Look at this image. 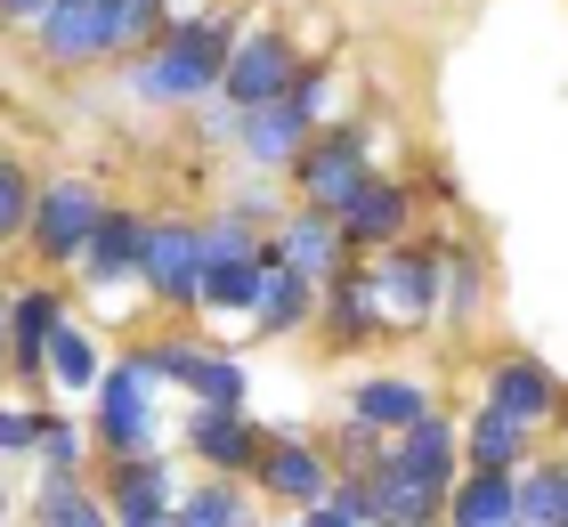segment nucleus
<instances>
[{"mask_svg":"<svg viewBox=\"0 0 568 527\" xmlns=\"http://www.w3.org/2000/svg\"><path fill=\"white\" fill-rule=\"evenodd\" d=\"M227 49H236V41H227L220 17H179L171 33L131 65V90L154 98V105H187V98H203L227 73Z\"/></svg>","mask_w":568,"mask_h":527,"instance_id":"nucleus-1","label":"nucleus"},{"mask_svg":"<svg viewBox=\"0 0 568 527\" xmlns=\"http://www.w3.org/2000/svg\"><path fill=\"white\" fill-rule=\"evenodd\" d=\"M220 90L244 105H276V98H293V49H284L276 33H244L236 49H227V73H220Z\"/></svg>","mask_w":568,"mask_h":527,"instance_id":"nucleus-2","label":"nucleus"},{"mask_svg":"<svg viewBox=\"0 0 568 527\" xmlns=\"http://www.w3.org/2000/svg\"><path fill=\"white\" fill-rule=\"evenodd\" d=\"M301 188H308V203H317L325 220H342V203L366 188V146H357L349 130L308 139V146H301Z\"/></svg>","mask_w":568,"mask_h":527,"instance_id":"nucleus-3","label":"nucleus"},{"mask_svg":"<svg viewBox=\"0 0 568 527\" xmlns=\"http://www.w3.org/2000/svg\"><path fill=\"white\" fill-rule=\"evenodd\" d=\"M203 268H212V260H203V235L195 227H146V252H139V276L154 284V293L163 301H195L203 293Z\"/></svg>","mask_w":568,"mask_h":527,"instance_id":"nucleus-4","label":"nucleus"},{"mask_svg":"<svg viewBox=\"0 0 568 527\" xmlns=\"http://www.w3.org/2000/svg\"><path fill=\"white\" fill-rule=\"evenodd\" d=\"M146 389H154V365H146V357H131V365H114V374H106L98 430H106L122 455H139V446L154 438V406H146Z\"/></svg>","mask_w":568,"mask_h":527,"instance_id":"nucleus-5","label":"nucleus"},{"mask_svg":"<svg viewBox=\"0 0 568 527\" xmlns=\"http://www.w3.org/2000/svg\"><path fill=\"white\" fill-rule=\"evenodd\" d=\"M106 220V203H98L82 179H65V188H49L41 203H33V244L49 252V260H73L90 244V227Z\"/></svg>","mask_w":568,"mask_h":527,"instance_id":"nucleus-6","label":"nucleus"},{"mask_svg":"<svg viewBox=\"0 0 568 527\" xmlns=\"http://www.w3.org/2000/svg\"><path fill=\"white\" fill-rule=\"evenodd\" d=\"M41 49H49L58 65H90V58H106V49H122V41H114V0H82V9L58 0L49 24H41Z\"/></svg>","mask_w":568,"mask_h":527,"instance_id":"nucleus-7","label":"nucleus"},{"mask_svg":"<svg viewBox=\"0 0 568 527\" xmlns=\"http://www.w3.org/2000/svg\"><path fill=\"white\" fill-rule=\"evenodd\" d=\"M301 146H308V105L301 98H276V105H252L244 114V154L252 163H301Z\"/></svg>","mask_w":568,"mask_h":527,"instance_id":"nucleus-8","label":"nucleus"},{"mask_svg":"<svg viewBox=\"0 0 568 527\" xmlns=\"http://www.w3.org/2000/svg\"><path fill=\"white\" fill-rule=\"evenodd\" d=\"M366 293H374L382 325H415V316L430 308V293H438V276H430V260H382V268L366 276Z\"/></svg>","mask_w":568,"mask_h":527,"instance_id":"nucleus-9","label":"nucleus"},{"mask_svg":"<svg viewBox=\"0 0 568 527\" xmlns=\"http://www.w3.org/2000/svg\"><path fill=\"white\" fill-rule=\"evenodd\" d=\"M154 382H187L203 406H244V374L227 357H203V349H154Z\"/></svg>","mask_w":568,"mask_h":527,"instance_id":"nucleus-10","label":"nucleus"},{"mask_svg":"<svg viewBox=\"0 0 568 527\" xmlns=\"http://www.w3.org/2000/svg\"><path fill=\"white\" fill-rule=\"evenodd\" d=\"M487 406H496V414H511V422L528 430V422H545V414L560 406V382L545 374V365L511 357V365H496V374H487Z\"/></svg>","mask_w":568,"mask_h":527,"instance_id":"nucleus-11","label":"nucleus"},{"mask_svg":"<svg viewBox=\"0 0 568 527\" xmlns=\"http://www.w3.org/2000/svg\"><path fill=\"white\" fill-rule=\"evenodd\" d=\"M114 527H171V479H163V463H146L131 455L122 463V479H114Z\"/></svg>","mask_w":568,"mask_h":527,"instance_id":"nucleus-12","label":"nucleus"},{"mask_svg":"<svg viewBox=\"0 0 568 527\" xmlns=\"http://www.w3.org/2000/svg\"><path fill=\"white\" fill-rule=\"evenodd\" d=\"M139 252H146V220H131V211H106V220L90 227V284H122V276H139Z\"/></svg>","mask_w":568,"mask_h":527,"instance_id":"nucleus-13","label":"nucleus"},{"mask_svg":"<svg viewBox=\"0 0 568 527\" xmlns=\"http://www.w3.org/2000/svg\"><path fill=\"white\" fill-rule=\"evenodd\" d=\"M342 244H349V235L333 227L325 211H301V220H284L276 268H293V276H333V268H342Z\"/></svg>","mask_w":568,"mask_h":527,"instance_id":"nucleus-14","label":"nucleus"},{"mask_svg":"<svg viewBox=\"0 0 568 527\" xmlns=\"http://www.w3.org/2000/svg\"><path fill=\"white\" fill-rule=\"evenodd\" d=\"M342 235H357V244H382V235H398L406 227V195L398 188H382V179H366L349 203H342V220H333Z\"/></svg>","mask_w":568,"mask_h":527,"instance_id":"nucleus-15","label":"nucleus"},{"mask_svg":"<svg viewBox=\"0 0 568 527\" xmlns=\"http://www.w3.org/2000/svg\"><path fill=\"white\" fill-rule=\"evenodd\" d=\"M195 455L220 463V470H244L252 455H261V438H252V422L236 406H212V414H195Z\"/></svg>","mask_w":568,"mask_h":527,"instance_id":"nucleus-16","label":"nucleus"},{"mask_svg":"<svg viewBox=\"0 0 568 527\" xmlns=\"http://www.w3.org/2000/svg\"><path fill=\"white\" fill-rule=\"evenodd\" d=\"M261 479L284 495V504H325V495H333L325 463L308 455V446H268V455H261Z\"/></svg>","mask_w":568,"mask_h":527,"instance_id":"nucleus-17","label":"nucleus"},{"mask_svg":"<svg viewBox=\"0 0 568 527\" xmlns=\"http://www.w3.org/2000/svg\"><path fill=\"white\" fill-rule=\"evenodd\" d=\"M357 422H374V430H415V422H430V398L415 382H366L357 389Z\"/></svg>","mask_w":568,"mask_h":527,"instance_id":"nucleus-18","label":"nucleus"},{"mask_svg":"<svg viewBox=\"0 0 568 527\" xmlns=\"http://www.w3.org/2000/svg\"><path fill=\"white\" fill-rule=\"evenodd\" d=\"M511 511H520V527H568V463L528 470V479L511 487Z\"/></svg>","mask_w":568,"mask_h":527,"instance_id":"nucleus-19","label":"nucleus"},{"mask_svg":"<svg viewBox=\"0 0 568 527\" xmlns=\"http://www.w3.org/2000/svg\"><path fill=\"white\" fill-rule=\"evenodd\" d=\"M33 527H114V511L98 504L82 479H49L41 504H33Z\"/></svg>","mask_w":568,"mask_h":527,"instance_id":"nucleus-20","label":"nucleus"},{"mask_svg":"<svg viewBox=\"0 0 568 527\" xmlns=\"http://www.w3.org/2000/svg\"><path fill=\"white\" fill-rule=\"evenodd\" d=\"M58 325H65V316H58V301H49V293H24V301H17V316H9V341H17V349H9V357L24 365V374L49 357V333H58Z\"/></svg>","mask_w":568,"mask_h":527,"instance_id":"nucleus-21","label":"nucleus"},{"mask_svg":"<svg viewBox=\"0 0 568 527\" xmlns=\"http://www.w3.org/2000/svg\"><path fill=\"white\" fill-rule=\"evenodd\" d=\"M455 527H520V511H511V479H504V470H479V479L455 495Z\"/></svg>","mask_w":568,"mask_h":527,"instance_id":"nucleus-22","label":"nucleus"},{"mask_svg":"<svg viewBox=\"0 0 568 527\" xmlns=\"http://www.w3.org/2000/svg\"><path fill=\"white\" fill-rule=\"evenodd\" d=\"M261 260H212V268H203V308H261Z\"/></svg>","mask_w":568,"mask_h":527,"instance_id":"nucleus-23","label":"nucleus"},{"mask_svg":"<svg viewBox=\"0 0 568 527\" xmlns=\"http://www.w3.org/2000/svg\"><path fill=\"white\" fill-rule=\"evenodd\" d=\"M447 455H455V438H447V422H415V430H398V455L390 463H406V470H423L430 487H447Z\"/></svg>","mask_w":568,"mask_h":527,"instance_id":"nucleus-24","label":"nucleus"},{"mask_svg":"<svg viewBox=\"0 0 568 527\" xmlns=\"http://www.w3.org/2000/svg\"><path fill=\"white\" fill-rule=\"evenodd\" d=\"M520 446H528V430H520L511 414H496V406H479V414H471V455H479V470L520 463Z\"/></svg>","mask_w":568,"mask_h":527,"instance_id":"nucleus-25","label":"nucleus"},{"mask_svg":"<svg viewBox=\"0 0 568 527\" xmlns=\"http://www.w3.org/2000/svg\"><path fill=\"white\" fill-rule=\"evenodd\" d=\"M49 365H58V382H65V389H90V382H98V349H90V333H82V325H58V333H49Z\"/></svg>","mask_w":568,"mask_h":527,"instance_id":"nucleus-26","label":"nucleus"},{"mask_svg":"<svg viewBox=\"0 0 568 527\" xmlns=\"http://www.w3.org/2000/svg\"><path fill=\"white\" fill-rule=\"evenodd\" d=\"M301 316H308V276L268 268L261 276V325H301Z\"/></svg>","mask_w":568,"mask_h":527,"instance_id":"nucleus-27","label":"nucleus"},{"mask_svg":"<svg viewBox=\"0 0 568 527\" xmlns=\"http://www.w3.org/2000/svg\"><path fill=\"white\" fill-rule=\"evenodd\" d=\"M171 527H244V495L236 487H203L171 511Z\"/></svg>","mask_w":568,"mask_h":527,"instance_id":"nucleus-28","label":"nucleus"},{"mask_svg":"<svg viewBox=\"0 0 568 527\" xmlns=\"http://www.w3.org/2000/svg\"><path fill=\"white\" fill-rule=\"evenodd\" d=\"M33 203H41V195L24 188V171H17V163H0V244H9V235L33 220Z\"/></svg>","mask_w":568,"mask_h":527,"instance_id":"nucleus-29","label":"nucleus"},{"mask_svg":"<svg viewBox=\"0 0 568 527\" xmlns=\"http://www.w3.org/2000/svg\"><path fill=\"white\" fill-rule=\"evenodd\" d=\"M333 325H342V333H366V325H382V316H374V293H366V276L333 293Z\"/></svg>","mask_w":568,"mask_h":527,"instance_id":"nucleus-30","label":"nucleus"},{"mask_svg":"<svg viewBox=\"0 0 568 527\" xmlns=\"http://www.w3.org/2000/svg\"><path fill=\"white\" fill-rule=\"evenodd\" d=\"M203 260H252V227H244V220L203 227Z\"/></svg>","mask_w":568,"mask_h":527,"instance_id":"nucleus-31","label":"nucleus"},{"mask_svg":"<svg viewBox=\"0 0 568 527\" xmlns=\"http://www.w3.org/2000/svg\"><path fill=\"white\" fill-rule=\"evenodd\" d=\"M41 455H49V479H73L82 446H73V430H65V422H41Z\"/></svg>","mask_w":568,"mask_h":527,"instance_id":"nucleus-32","label":"nucleus"},{"mask_svg":"<svg viewBox=\"0 0 568 527\" xmlns=\"http://www.w3.org/2000/svg\"><path fill=\"white\" fill-rule=\"evenodd\" d=\"M154 9H163V0H114V41H146Z\"/></svg>","mask_w":568,"mask_h":527,"instance_id":"nucleus-33","label":"nucleus"},{"mask_svg":"<svg viewBox=\"0 0 568 527\" xmlns=\"http://www.w3.org/2000/svg\"><path fill=\"white\" fill-rule=\"evenodd\" d=\"M0 446H41V414H9L0 406Z\"/></svg>","mask_w":568,"mask_h":527,"instance_id":"nucleus-34","label":"nucleus"},{"mask_svg":"<svg viewBox=\"0 0 568 527\" xmlns=\"http://www.w3.org/2000/svg\"><path fill=\"white\" fill-rule=\"evenodd\" d=\"M49 9L58 0H0V17H17V24H49Z\"/></svg>","mask_w":568,"mask_h":527,"instance_id":"nucleus-35","label":"nucleus"},{"mask_svg":"<svg viewBox=\"0 0 568 527\" xmlns=\"http://www.w3.org/2000/svg\"><path fill=\"white\" fill-rule=\"evenodd\" d=\"M0 365H9V333H0Z\"/></svg>","mask_w":568,"mask_h":527,"instance_id":"nucleus-36","label":"nucleus"},{"mask_svg":"<svg viewBox=\"0 0 568 527\" xmlns=\"http://www.w3.org/2000/svg\"><path fill=\"white\" fill-rule=\"evenodd\" d=\"M73 9H82V0H73Z\"/></svg>","mask_w":568,"mask_h":527,"instance_id":"nucleus-37","label":"nucleus"},{"mask_svg":"<svg viewBox=\"0 0 568 527\" xmlns=\"http://www.w3.org/2000/svg\"><path fill=\"white\" fill-rule=\"evenodd\" d=\"M382 527H390V519H382Z\"/></svg>","mask_w":568,"mask_h":527,"instance_id":"nucleus-38","label":"nucleus"}]
</instances>
